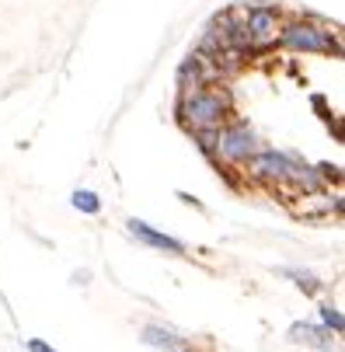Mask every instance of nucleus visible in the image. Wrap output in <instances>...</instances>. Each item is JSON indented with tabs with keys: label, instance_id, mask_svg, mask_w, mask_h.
<instances>
[{
	"label": "nucleus",
	"instance_id": "obj_1",
	"mask_svg": "<svg viewBox=\"0 0 345 352\" xmlns=\"http://www.w3.org/2000/svg\"><path fill=\"white\" fill-rule=\"evenodd\" d=\"M230 94L216 84L210 87H195V91H185L181 102H178V119L185 129L192 133H216L230 122Z\"/></svg>",
	"mask_w": 345,
	"mask_h": 352
},
{
	"label": "nucleus",
	"instance_id": "obj_2",
	"mask_svg": "<svg viewBox=\"0 0 345 352\" xmlns=\"http://www.w3.org/2000/svg\"><path fill=\"white\" fill-rule=\"evenodd\" d=\"M258 136L252 126H244V122H227L223 129H216V157L220 164L227 168H244L255 154H258Z\"/></svg>",
	"mask_w": 345,
	"mask_h": 352
},
{
	"label": "nucleus",
	"instance_id": "obj_3",
	"mask_svg": "<svg viewBox=\"0 0 345 352\" xmlns=\"http://www.w3.org/2000/svg\"><path fill=\"white\" fill-rule=\"evenodd\" d=\"M297 168L300 164H293L286 154H279V150H258L241 171L258 185H289L293 175H297Z\"/></svg>",
	"mask_w": 345,
	"mask_h": 352
},
{
	"label": "nucleus",
	"instance_id": "obj_4",
	"mask_svg": "<svg viewBox=\"0 0 345 352\" xmlns=\"http://www.w3.org/2000/svg\"><path fill=\"white\" fill-rule=\"evenodd\" d=\"M282 45L297 49V53H338V42L324 25H307V21H293L282 28Z\"/></svg>",
	"mask_w": 345,
	"mask_h": 352
},
{
	"label": "nucleus",
	"instance_id": "obj_5",
	"mask_svg": "<svg viewBox=\"0 0 345 352\" xmlns=\"http://www.w3.org/2000/svg\"><path fill=\"white\" fill-rule=\"evenodd\" d=\"M244 28H248L252 45H269L279 35V18L272 8H252V11H244Z\"/></svg>",
	"mask_w": 345,
	"mask_h": 352
},
{
	"label": "nucleus",
	"instance_id": "obj_6",
	"mask_svg": "<svg viewBox=\"0 0 345 352\" xmlns=\"http://www.w3.org/2000/svg\"><path fill=\"white\" fill-rule=\"evenodd\" d=\"M129 234H133L136 241H143V244H151V248H161V251H168V255H185V244H181L178 237L154 230V227L146 223V220H129Z\"/></svg>",
	"mask_w": 345,
	"mask_h": 352
},
{
	"label": "nucleus",
	"instance_id": "obj_7",
	"mask_svg": "<svg viewBox=\"0 0 345 352\" xmlns=\"http://www.w3.org/2000/svg\"><path fill=\"white\" fill-rule=\"evenodd\" d=\"M289 342H304V345H314V349H331L335 335L318 328V324H293L289 328Z\"/></svg>",
	"mask_w": 345,
	"mask_h": 352
},
{
	"label": "nucleus",
	"instance_id": "obj_8",
	"mask_svg": "<svg viewBox=\"0 0 345 352\" xmlns=\"http://www.w3.org/2000/svg\"><path fill=\"white\" fill-rule=\"evenodd\" d=\"M143 345H157V349H175L178 345V335L164 324H146L143 328Z\"/></svg>",
	"mask_w": 345,
	"mask_h": 352
},
{
	"label": "nucleus",
	"instance_id": "obj_9",
	"mask_svg": "<svg viewBox=\"0 0 345 352\" xmlns=\"http://www.w3.org/2000/svg\"><path fill=\"white\" fill-rule=\"evenodd\" d=\"M70 203H74V210H80L84 217H98V213H102V199H98L94 192H74V199H70Z\"/></svg>",
	"mask_w": 345,
	"mask_h": 352
},
{
	"label": "nucleus",
	"instance_id": "obj_10",
	"mask_svg": "<svg viewBox=\"0 0 345 352\" xmlns=\"http://www.w3.org/2000/svg\"><path fill=\"white\" fill-rule=\"evenodd\" d=\"M321 321L331 328V335H342V314H338V307L324 304V307H321Z\"/></svg>",
	"mask_w": 345,
	"mask_h": 352
},
{
	"label": "nucleus",
	"instance_id": "obj_11",
	"mask_svg": "<svg viewBox=\"0 0 345 352\" xmlns=\"http://www.w3.org/2000/svg\"><path fill=\"white\" fill-rule=\"evenodd\" d=\"M289 276H293V283H297L300 289H307V293H318V289H321V283H318L311 272H289Z\"/></svg>",
	"mask_w": 345,
	"mask_h": 352
},
{
	"label": "nucleus",
	"instance_id": "obj_12",
	"mask_svg": "<svg viewBox=\"0 0 345 352\" xmlns=\"http://www.w3.org/2000/svg\"><path fill=\"white\" fill-rule=\"evenodd\" d=\"M28 352H56L49 342H42V338H28Z\"/></svg>",
	"mask_w": 345,
	"mask_h": 352
}]
</instances>
